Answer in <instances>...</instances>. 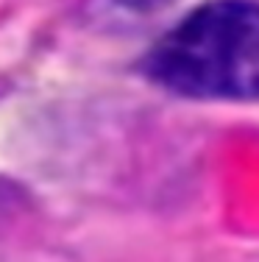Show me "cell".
<instances>
[{
    "label": "cell",
    "instance_id": "obj_1",
    "mask_svg": "<svg viewBox=\"0 0 259 262\" xmlns=\"http://www.w3.org/2000/svg\"><path fill=\"white\" fill-rule=\"evenodd\" d=\"M148 76L187 98L259 101V3L212 0L153 45Z\"/></svg>",
    "mask_w": 259,
    "mask_h": 262
},
{
    "label": "cell",
    "instance_id": "obj_2",
    "mask_svg": "<svg viewBox=\"0 0 259 262\" xmlns=\"http://www.w3.org/2000/svg\"><path fill=\"white\" fill-rule=\"evenodd\" d=\"M114 3H120L123 9H131V11H156L162 6H168L170 0H114Z\"/></svg>",
    "mask_w": 259,
    "mask_h": 262
}]
</instances>
